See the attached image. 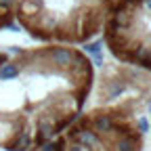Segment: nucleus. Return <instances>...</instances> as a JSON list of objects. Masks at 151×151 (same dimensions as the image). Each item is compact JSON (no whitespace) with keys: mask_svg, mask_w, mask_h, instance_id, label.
I'll return each mask as SVG.
<instances>
[{"mask_svg":"<svg viewBox=\"0 0 151 151\" xmlns=\"http://www.w3.org/2000/svg\"><path fill=\"white\" fill-rule=\"evenodd\" d=\"M19 76V65L17 63H2L0 65V80H13Z\"/></svg>","mask_w":151,"mask_h":151,"instance_id":"423d86ee","label":"nucleus"},{"mask_svg":"<svg viewBox=\"0 0 151 151\" xmlns=\"http://www.w3.org/2000/svg\"><path fill=\"white\" fill-rule=\"evenodd\" d=\"M13 4H15V0H0V11H6Z\"/></svg>","mask_w":151,"mask_h":151,"instance_id":"9d476101","label":"nucleus"},{"mask_svg":"<svg viewBox=\"0 0 151 151\" xmlns=\"http://www.w3.org/2000/svg\"><path fill=\"white\" fill-rule=\"evenodd\" d=\"M101 42H90V44H86L84 46V50L88 52V55H92V59H97V57H103V52H101Z\"/></svg>","mask_w":151,"mask_h":151,"instance_id":"0eeeda50","label":"nucleus"},{"mask_svg":"<svg viewBox=\"0 0 151 151\" xmlns=\"http://www.w3.org/2000/svg\"><path fill=\"white\" fill-rule=\"evenodd\" d=\"M137 128H139V134H145V132L149 130V124H147V120L145 118H137Z\"/></svg>","mask_w":151,"mask_h":151,"instance_id":"6e6552de","label":"nucleus"},{"mask_svg":"<svg viewBox=\"0 0 151 151\" xmlns=\"http://www.w3.org/2000/svg\"><path fill=\"white\" fill-rule=\"evenodd\" d=\"M63 151H90V149H86L78 143H69V145H63Z\"/></svg>","mask_w":151,"mask_h":151,"instance_id":"1a4fd4ad","label":"nucleus"},{"mask_svg":"<svg viewBox=\"0 0 151 151\" xmlns=\"http://www.w3.org/2000/svg\"><path fill=\"white\" fill-rule=\"evenodd\" d=\"M145 67H151V48H149V55H147V61H145Z\"/></svg>","mask_w":151,"mask_h":151,"instance_id":"9b49d317","label":"nucleus"},{"mask_svg":"<svg viewBox=\"0 0 151 151\" xmlns=\"http://www.w3.org/2000/svg\"><path fill=\"white\" fill-rule=\"evenodd\" d=\"M143 4H145V6H147V9L151 11V0H143Z\"/></svg>","mask_w":151,"mask_h":151,"instance_id":"f8f14e48","label":"nucleus"},{"mask_svg":"<svg viewBox=\"0 0 151 151\" xmlns=\"http://www.w3.org/2000/svg\"><path fill=\"white\" fill-rule=\"evenodd\" d=\"M113 126H116V116H111V113H97V116H92L90 120V128L97 132V134H109V132L113 130Z\"/></svg>","mask_w":151,"mask_h":151,"instance_id":"f03ea898","label":"nucleus"},{"mask_svg":"<svg viewBox=\"0 0 151 151\" xmlns=\"http://www.w3.org/2000/svg\"><path fill=\"white\" fill-rule=\"evenodd\" d=\"M46 57H48V61H50L52 65H57L59 69H65V67L71 65L76 52H73L71 48H50V50L46 52Z\"/></svg>","mask_w":151,"mask_h":151,"instance_id":"7ed1b4c3","label":"nucleus"},{"mask_svg":"<svg viewBox=\"0 0 151 151\" xmlns=\"http://www.w3.org/2000/svg\"><path fill=\"white\" fill-rule=\"evenodd\" d=\"M71 141L78 143V145H82V147H86V149H90V151L101 147V137H99L92 128H88V126L76 128V130L71 132Z\"/></svg>","mask_w":151,"mask_h":151,"instance_id":"f257e3e1","label":"nucleus"},{"mask_svg":"<svg viewBox=\"0 0 151 151\" xmlns=\"http://www.w3.org/2000/svg\"><path fill=\"white\" fill-rule=\"evenodd\" d=\"M111 147H113V151H141V141L134 132H128V134L113 141Z\"/></svg>","mask_w":151,"mask_h":151,"instance_id":"20e7f679","label":"nucleus"},{"mask_svg":"<svg viewBox=\"0 0 151 151\" xmlns=\"http://www.w3.org/2000/svg\"><path fill=\"white\" fill-rule=\"evenodd\" d=\"M126 88V82L124 80H113V82H107L105 88H103V94H105V99H116L120 97V94L124 92Z\"/></svg>","mask_w":151,"mask_h":151,"instance_id":"39448f33","label":"nucleus"}]
</instances>
